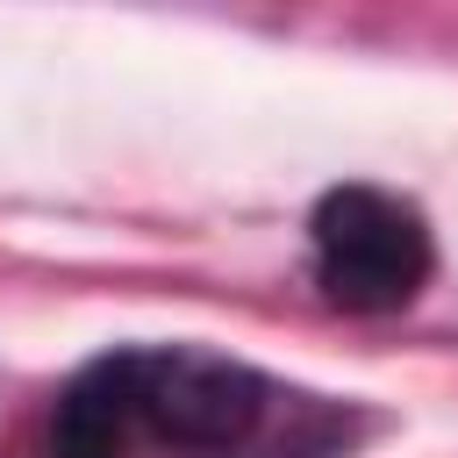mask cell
I'll use <instances>...</instances> for the list:
<instances>
[{
  "instance_id": "obj_1",
  "label": "cell",
  "mask_w": 458,
  "mask_h": 458,
  "mask_svg": "<svg viewBox=\"0 0 458 458\" xmlns=\"http://www.w3.org/2000/svg\"><path fill=\"white\" fill-rule=\"evenodd\" d=\"M372 422L351 401L200 344H114L43 422V458H344Z\"/></svg>"
},
{
  "instance_id": "obj_2",
  "label": "cell",
  "mask_w": 458,
  "mask_h": 458,
  "mask_svg": "<svg viewBox=\"0 0 458 458\" xmlns=\"http://www.w3.org/2000/svg\"><path fill=\"white\" fill-rule=\"evenodd\" d=\"M308 272L344 315H401L437 279V229L408 193L344 179L308 208Z\"/></svg>"
}]
</instances>
